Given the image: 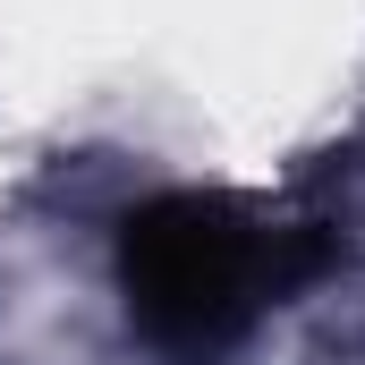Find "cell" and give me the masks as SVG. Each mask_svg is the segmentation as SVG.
Instances as JSON below:
<instances>
[{"label":"cell","mask_w":365,"mask_h":365,"mask_svg":"<svg viewBox=\"0 0 365 365\" xmlns=\"http://www.w3.org/2000/svg\"><path fill=\"white\" fill-rule=\"evenodd\" d=\"M314 264H323V247L272 238L212 195H162V204L128 212V238H119L128 314L170 365H204L230 340H247V323Z\"/></svg>","instance_id":"cell-1"}]
</instances>
